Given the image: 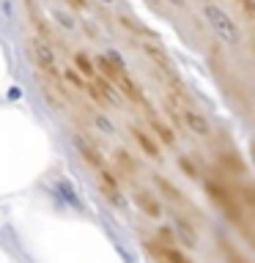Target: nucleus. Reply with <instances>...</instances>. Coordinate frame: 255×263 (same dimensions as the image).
I'll return each mask as SVG.
<instances>
[{
    "label": "nucleus",
    "mask_w": 255,
    "mask_h": 263,
    "mask_svg": "<svg viewBox=\"0 0 255 263\" xmlns=\"http://www.w3.org/2000/svg\"><path fill=\"white\" fill-rule=\"evenodd\" d=\"M203 17H206V22H208V28H211L214 33H217L219 39H222L225 44H239V39H241V33H239V28H236V22L230 20L228 14H225L222 9H219L217 3H211V0H203Z\"/></svg>",
    "instance_id": "1"
},
{
    "label": "nucleus",
    "mask_w": 255,
    "mask_h": 263,
    "mask_svg": "<svg viewBox=\"0 0 255 263\" xmlns=\"http://www.w3.org/2000/svg\"><path fill=\"white\" fill-rule=\"evenodd\" d=\"M146 247H148V252H151L159 263H189V260H187V255L178 252L176 247H170L167 241H162V244H156V241H146Z\"/></svg>",
    "instance_id": "2"
},
{
    "label": "nucleus",
    "mask_w": 255,
    "mask_h": 263,
    "mask_svg": "<svg viewBox=\"0 0 255 263\" xmlns=\"http://www.w3.org/2000/svg\"><path fill=\"white\" fill-rule=\"evenodd\" d=\"M33 55H36L39 66L44 69L47 74H55V55H52L47 42H33Z\"/></svg>",
    "instance_id": "3"
},
{
    "label": "nucleus",
    "mask_w": 255,
    "mask_h": 263,
    "mask_svg": "<svg viewBox=\"0 0 255 263\" xmlns=\"http://www.w3.org/2000/svg\"><path fill=\"white\" fill-rule=\"evenodd\" d=\"M74 66H77L80 74H85V80H88V83L96 85V83L102 80V74L96 72V66L91 63V58L85 55V52H77V55H74ZM96 88H99V85H96Z\"/></svg>",
    "instance_id": "4"
},
{
    "label": "nucleus",
    "mask_w": 255,
    "mask_h": 263,
    "mask_svg": "<svg viewBox=\"0 0 255 263\" xmlns=\"http://www.w3.org/2000/svg\"><path fill=\"white\" fill-rule=\"evenodd\" d=\"M132 137L137 140V145H140V148L146 151L148 156H159V145H156L154 140L148 137V132H146V129H140V126H135V129H132Z\"/></svg>",
    "instance_id": "5"
},
{
    "label": "nucleus",
    "mask_w": 255,
    "mask_h": 263,
    "mask_svg": "<svg viewBox=\"0 0 255 263\" xmlns=\"http://www.w3.org/2000/svg\"><path fill=\"white\" fill-rule=\"evenodd\" d=\"M99 181H102V186H107L110 200H118V197H121V192H118V181H115V175L110 173L107 167H99Z\"/></svg>",
    "instance_id": "6"
},
{
    "label": "nucleus",
    "mask_w": 255,
    "mask_h": 263,
    "mask_svg": "<svg viewBox=\"0 0 255 263\" xmlns=\"http://www.w3.org/2000/svg\"><path fill=\"white\" fill-rule=\"evenodd\" d=\"M137 206H140L143 211L148 214V217H159V211H162L159 203H156L154 197L148 195V192H137Z\"/></svg>",
    "instance_id": "7"
},
{
    "label": "nucleus",
    "mask_w": 255,
    "mask_h": 263,
    "mask_svg": "<svg viewBox=\"0 0 255 263\" xmlns=\"http://www.w3.org/2000/svg\"><path fill=\"white\" fill-rule=\"evenodd\" d=\"M80 151H83V156H85V162H88V165L102 167V156H99V151H96V148H91V145L80 143Z\"/></svg>",
    "instance_id": "8"
},
{
    "label": "nucleus",
    "mask_w": 255,
    "mask_h": 263,
    "mask_svg": "<svg viewBox=\"0 0 255 263\" xmlns=\"http://www.w3.org/2000/svg\"><path fill=\"white\" fill-rule=\"evenodd\" d=\"M154 134H156V137H162V143H165V145L173 143V134H170V129H167L165 124H154Z\"/></svg>",
    "instance_id": "9"
}]
</instances>
